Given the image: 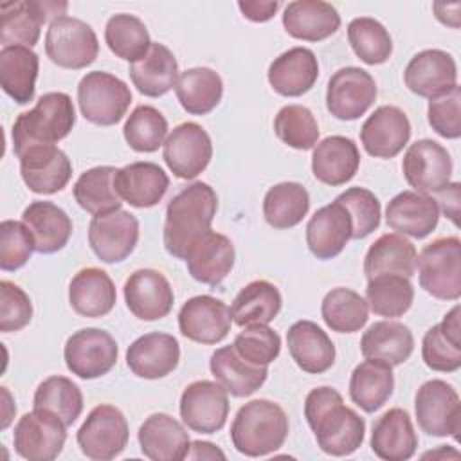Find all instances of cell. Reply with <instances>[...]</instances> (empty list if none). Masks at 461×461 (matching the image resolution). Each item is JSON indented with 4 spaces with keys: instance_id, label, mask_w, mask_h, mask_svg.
Wrapping results in <instances>:
<instances>
[{
    "instance_id": "6125c7cd",
    "label": "cell",
    "mask_w": 461,
    "mask_h": 461,
    "mask_svg": "<svg viewBox=\"0 0 461 461\" xmlns=\"http://www.w3.org/2000/svg\"><path fill=\"white\" fill-rule=\"evenodd\" d=\"M459 189H461L459 182H448L443 189L434 193L438 194V198H434L438 207H441L445 216H448L454 225H457V216H459Z\"/></svg>"
},
{
    "instance_id": "ac0fdd59",
    "label": "cell",
    "mask_w": 461,
    "mask_h": 461,
    "mask_svg": "<svg viewBox=\"0 0 461 461\" xmlns=\"http://www.w3.org/2000/svg\"><path fill=\"white\" fill-rule=\"evenodd\" d=\"M232 326L230 308L212 295H194L178 312L180 333L198 344L221 342Z\"/></svg>"
},
{
    "instance_id": "b9f144b4",
    "label": "cell",
    "mask_w": 461,
    "mask_h": 461,
    "mask_svg": "<svg viewBox=\"0 0 461 461\" xmlns=\"http://www.w3.org/2000/svg\"><path fill=\"white\" fill-rule=\"evenodd\" d=\"M394 391L393 367L382 360L366 358L349 378V396L366 412H375L385 405Z\"/></svg>"
},
{
    "instance_id": "cb8c5ba5",
    "label": "cell",
    "mask_w": 461,
    "mask_h": 461,
    "mask_svg": "<svg viewBox=\"0 0 461 461\" xmlns=\"http://www.w3.org/2000/svg\"><path fill=\"white\" fill-rule=\"evenodd\" d=\"M439 221V207L430 194L402 191L385 207V223L398 234L421 240Z\"/></svg>"
},
{
    "instance_id": "91938a15",
    "label": "cell",
    "mask_w": 461,
    "mask_h": 461,
    "mask_svg": "<svg viewBox=\"0 0 461 461\" xmlns=\"http://www.w3.org/2000/svg\"><path fill=\"white\" fill-rule=\"evenodd\" d=\"M32 319L29 295L13 281H0V331L11 333L25 328Z\"/></svg>"
},
{
    "instance_id": "44dd1931",
    "label": "cell",
    "mask_w": 461,
    "mask_h": 461,
    "mask_svg": "<svg viewBox=\"0 0 461 461\" xmlns=\"http://www.w3.org/2000/svg\"><path fill=\"white\" fill-rule=\"evenodd\" d=\"M128 310L140 321L164 319L175 303V294L166 276L155 268H139L124 281Z\"/></svg>"
},
{
    "instance_id": "f35d334b",
    "label": "cell",
    "mask_w": 461,
    "mask_h": 461,
    "mask_svg": "<svg viewBox=\"0 0 461 461\" xmlns=\"http://www.w3.org/2000/svg\"><path fill=\"white\" fill-rule=\"evenodd\" d=\"M40 58L31 47H2L0 86L16 103L27 104L34 99Z\"/></svg>"
},
{
    "instance_id": "83f0119b",
    "label": "cell",
    "mask_w": 461,
    "mask_h": 461,
    "mask_svg": "<svg viewBox=\"0 0 461 461\" xmlns=\"http://www.w3.org/2000/svg\"><path fill=\"white\" fill-rule=\"evenodd\" d=\"M360 166V151L355 140L344 135H331L313 146V176L331 187L349 182Z\"/></svg>"
},
{
    "instance_id": "3957f363",
    "label": "cell",
    "mask_w": 461,
    "mask_h": 461,
    "mask_svg": "<svg viewBox=\"0 0 461 461\" xmlns=\"http://www.w3.org/2000/svg\"><path fill=\"white\" fill-rule=\"evenodd\" d=\"M288 436V416L272 400H252L241 405L230 425L234 448L249 457H263L279 450Z\"/></svg>"
},
{
    "instance_id": "d590c367",
    "label": "cell",
    "mask_w": 461,
    "mask_h": 461,
    "mask_svg": "<svg viewBox=\"0 0 461 461\" xmlns=\"http://www.w3.org/2000/svg\"><path fill=\"white\" fill-rule=\"evenodd\" d=\"M22 221L31 230L34 250L40 254H54L61 250L72 234L70 216L47 200L31 202L22 212Z\"/></svg>"
},
{
    "instance_id": "e7e4bbea",
    "label": "cell",
    "mask_w": 461,
    "mask_h": 461,
    "mask_svg": "<svg viewBox=\"0 0 461 461\" xmlns=\"http://www.w3.org/2000/svg\"><path fill=\"white\" fill-rule=\"evenodd\" d=\"M448 452H456V450H450V448H447V445H441V448H439V450H436V452H427V454H423V459H425V457H434V456L445 457V456H448Z\"/></svg>"
},
{
    "instance_id": "be15d7a7",
    "label": "cell",
    "mask_w": 461,
    "mask_h": 461,
    "mask_svg": "<svg viewBox=\"0 0 461 461\" xmlns=\"http://www.w3.org/2000/svg\"><path fill=\"white\" fill-rule=\"evenodd\" d=\"M185 459H225V454L209 441H191Z\"/></svg>"
},
{
    "instance_id": "ffe728a7",
    "label": "cell",
    "mask_w": 461,
    "mask_h": 461,
    "mask_svg": "<svg viewBox=\"0 0 461 461\" xmlns=\"http://www.w3.org/2000/svg\"><path fill=\"white\" fill-rule=\"evenodd\" d=\"M411 139V122L405 112L394 104L378 106L360 128V142L375 158L396 157Z\"/></svg>"
},
{
    "instance_id": "5bb4252c",
    "label": "cell",
    "mask_w": 461,
    "mask_h": 461,
    "mask_svg": "<svg viewBox=\"0 0 461 461\" xmlns=\"http://www.w3.org/2000/svg\"><path fill=\"white\" fill-rule=\"evenodd\" d=\"M376 94V83L367 70L342 67L328 79L326 108L340 121H355L371 108Z\"/></svg>"
},
{
    "instance_id": "f5cc1de1",
    "label": "cell",
    "mask_w": 461,
    "mask_h": 461,
    "mask_svg": "<svg viewBox=\"0 0 461 461\" xmlns=\"http://www.w3.org/2000/svg\"><path fill=\"white\" fill-rule=\"evenodd\" d=\"M122 135L133 151L153 153L164 146L167 137V121L155 106L140 104L126 119Z\"/></svg>"
},
{
    "instance_id": "7dc6e473",
    "label": "cell",
    "mask_w": 461,
    "mask_h": 461,
    "mask_svg": "<svg viewBox=\"0 0 461 461\" xmlns=\"http://www.w3.org/2000/svg\"><path fill=\"white\" fill-rule=\"evenodd\" d=\"M366 301L375 315L402 317L412 306L414 286L405 276L380 274L367 279Z\"/></svg>"
},
{
    "instance_id": "f1b7e54d",
    "label": "cell",
    "mask_w": 461,
    "mask_h": 461,
    "mask_svg": "<svg viewBox=\"0 0 461 461\" xmlns=\"http://www.w3.org/2000/svg\"><path fill=\"white\" fill-rule=\"evenodd\" d=\"M418 436L409 412L402 407L385 411L371 430V450L384 461H407L416 454Z\"/></svg>"
},
{
    "instance_id": "e575fe53",
    "label": "cell",
    "mask_w": 461,
    "mask_h": 461,
    "mask_svg": "<svg viewBox=\"0 0 461 461\" xmlns=\"http://www.w3.org/2000/svg\"><path fill=\"white\" fill-rule=\"evenodd\" d=\"M209 369L216 382L236 398L250 396L268 376V366H256L245 360L232 344L218 348L211 355Z\"/></svg>"
},
{
    "instance_id": "836d02e7",
    "label": "cell",
    "mask_w": 461,
    "mask_h": 461,
    "mask_svg": "<svg viewBox=\"0 0 461 461\" xmlns=\"http://www.w3.org/2000/svg\"><path fill=\"white\" fill-rule=\"evenodd\" d=\"M68 303L81 317H104L117 303L115 285L103 268H81L68 285Z\"/></svg>"
},
{
    "instance_id": "e0dca14e",
    "label": "cell",
    "mask_w": 461,
    "mask_h": 461,
    "mask_svg": "<svg viewBox=\"0 0 461 461\" xmlns=\"http://www.w3.org/2000/svg\"><path fill=\"white\" fill-rule=\"evenodd\" d=\"M229 416L227 391L211 380L189 384L180 396V418L187 429L200 434H214L223 429Z\"/></svg>"
},
{
    "instance_id": "f6af8a7d",
    "label": "cell",
    "mask_w": 461,
    "mask_h": 461,
    "mask_svg": "<svg viewBox=\"0 0 461 461\" xmlns=\"http://www.w3.org/2000/svg\"><path fill=\"white\" fill-rule=\"evenodd\" d=\"M175 94L182 108L191 115L212 112L223 95V81L218 72L207 67L184 70L175 85Z\"/></svg>"
},
{
    "instance_id": "681fc988",
    "label": "cell",
    "mask_w": 461,
    "mask_h": 461,
    "mask_svg": "<svg viewBox=\"0 0 461 461\" xmlns=\"http://www.w3.org/2000/svg\"><path fill=\"white\" fill-rule=\"evenodd\" d=\"M32 407L54 412L67 427H70L83 412V393L70 378L54 375L36 387Z\"/></svg>"
},
{
    "instance_id": "4dcf8cb0",
    "label": "cell",
    "mask_w": 461,
    "mask_h": 461,
    "mask_svg": "<svg viewBox=\"0 0 461 461\" xmlns=\"http://www.w3.org/2000/svg\"><path fill=\"white\" fill-rule=\"evenodd\" d=\"M286 344L294 362L312 375L326 373L335 364V346L328 333L312 321H297L286 331Z\"/></svg>"
},
{
    "instance_id": "f546056e",
    "label": "cell",
    "mask_w": 461,
    "mask_h": 461,
    "mask_svg": "<svg viewBox=\"0 0 461 461\" xmlns=\"http://www.w3.org/2000/svg\"><path fill=\"white\" fill-rule=\"evenodd\" d=\"M115 187L122 202L137 209H148L164 198L169 176L155 162H131L117 171Z\"/></svg>"
},
{
    "instance_id": "7a4b0ae2",
    "label": "cell",
    "mask_w": 461,
    "mask_h": 461,
    "mask_svg": "<svg viewBox=\"0 0 461 461\" xmlns=\"http://www.w3.org/2000/svg\"><path fill=\"white\" fill-rule=\"evenodd\" d=\"M218 211L216 191L205 182H193L176 193L166 207V221L162 230L164 249L185 259L189 249L211 229Z\"/></svg>"
},
{
    "instance_id": "8992f818",
    "label": "cell",
    "mask_w": 461,
    "mask_h": 461,
    "mask_svg": "<svg viewBox=\"0 0 461 461\" xmlns=\"http://www.w3.org/2000/svg\"><path fill=\"white\" fill-rule=\"evenodd\" d=\"M81 115L97 126L117 124L131 104L130 86L117 76L103 70L86 72L77 85Z\"/></svg>"
},
{
    "instance_id": "11a10c76",
    "label": "cell",
    "mask_w": 461,
    "mask_h": 461,
    "mask_svg": "<svg viewBox=\"0 0 461 461\" xmlns=\"http://www.w3.org/2000/svg\"><path fill=\"white\" fill-rule=\"evenodd\" d=\"M335 202H339L351 218V240H362L369 236L380 225L382 207L380 200L366 187H349L342 191Z\"/></svg>"
},
{
    "instance_id": "9f6ffc18",
    "label": "cell",
    "mask_w": 461,
    "mask_h": 461,
    "mask_svg": "<svg viewBox=\"0 0 461 461\" xmlns=\"http://www.w3.org/2000/svg\"><path fill=\"white\" fill-rule=\"evenodd\" d=\"M232 346L245 360L256 366H268L281 353V337L267 324L245 326V330L236 335Z\"/></svg>"
},
{
    "instance_id": "4316f807",
    "label": "cell",
    "mask_w": 461,
    "mask_h": 461,
    "mask_svg": "<svg viewBox=\"0 0 461 461\" xmlns=\"http://www.w3.org/2000/svg\"><path fill=\"white\" fill-rule=\"evenodd\" d=\"M234 258L232 241L225 234L209 230L189 249L184 261L194 281L216 286L230 274Z\"/></svg>"
},
{
    "instance_id": "816d5d0a",
    "label": "cell",
    "mask_w": 461,
    "mask_h": 461,
    "mask_svg": "<svg viewBox=\"0 0 461 461\" xmlns=\"http://www.w3.org/2000/svg\"><path fill=\"white\" fill-rule=\"evenodd\" d=\"M348 41L357 58L367 65L385 63L393 54L389 31L378 20L369 16H358L349 22Z\"/></svg>"
},
{
    "instance_id": "9a60e30c",
    "label": "cell",
    "mask_w": 461,
    "mask_h": 461,
    "mask_svg": "<svg viewBox=\"0 0 461 461\" xmlns=\"http://www.w3.org/2000/svg\"><path fill=\"white\" fill-rule=\"evenodd\" d=\"M402 171L407 184L423 194L443 189L452 176V158L447 148L432 139L412 142L402 160Z\"/></svg>"
},
{
    "instance_id": "c3c4849f",
    "label": "cell",
    "mask_w": 461,
    "mask_h": 461,
    "mask_svg": "<svg viewBox=\"0 0 461 461\" xmlns=\"http://www.w3.org/2000/svg\"><path fill=\"white\" fill-rule=\"evenodd\" d=\"M321 315L331 331L355 333L366 326L369 319V306L358 292L337 286L324 295Z\"/></svg>"
},
{
    "instance_id": "f907efd6",
    "label": "cell",
    "mask_w": 461,
    "mask_h": 461,
    "mask_svg": "<svg viewBox=\"0 0 461 461\" xmlns=\"http://www.w3.org/2000/svg\"><path fill=\"white\" fill-rule=\"evenodd\" d=\"M104 41L117 58L130 63L140 59L151 45L149 32L144 22L128 13L113 14L106 22Z\"/></svg>"
},
{
    "instance_id": "4fadbf2b",
    "label": "cell",
    "mask_w": 461,
    "mask_h": 461,
    "mask_svg": "<svg viewBox=\"0 0 461 461\" xmlns=\"http://www.w3.org/2000/svg\"><path fill=\"white\" fill-rule=\"evenodd\" d=\"M162 158L175 176L184 180L196 178L212 158L211 137L198 122H182L167 133Z\"/></svg>"
},
{
    "instance_id": "ee69618b",
    "label": "cell",
    "mask_w": 461,
    "mask_h": 461,
    "mask_svg": "<svg viewBox=\"0 0 461 461\" xmlns=\"http://www.w3.org/2000/svg\"><path fill=\"white\" fill-rule=\"evenodd\" d=\"M119 167L95 166L79 175L72 187L77 205L90 214H104L121 209L122 198L115 187V175Z\"/></svg>"
},
{
    "instance_id": "bcb514c9",
    "label": "cell",
    "mask_w": 461,
    "mask_h": 461,
    "mask_svg": "<svg viewBox=\"0 0 461 461\" xmlns=\"http://www.w3.org/2000/svg\"><path fill=\"white\" fill-rule=\"evenodd\" d=\"M310 211V194L299 182L272 185L263 198V216L274 229H292Z\"/></svg>"
},
{
    "instance_id": "277c9868",
    "label": "cell",
    "mask_w": 461,
    "mask_h": 461,
    "mask_svg": "<svg viewBox=\"0 0 461 461\" xmlns=\"http://www.w3.org/2000/svg\"><path fill=\"white\" fill-rule=\"evenodd\" d=\"M76 124V110L68 94L47 92L32 110L22 112L13 124V151L20 157L32 146L56 144L65 139Z\"/></svg>"
},
{
    "instance_id": "7402d4cb",
    "label": "cell",
    "mask_w": 461,
    "mask_h": 461,
    "mask_svg": "<svg viewBox=\"0 0 461 461\" xmlns=\"http://www.w3.org/2000/svg\"><path fill=\"white\" fill-rule=\"evenodd\" d=\"M180 360V344L169 333L151 331L135 339L126 349V366L146 380L164 378L173 373Z\"/></svg>"
},
{
    "instance_id": "d6a6232c",
    "label": "cell",
    "mask_w": 461,
    "mask_h": 461,
    "mask_svg": "<svg viewBox=\"0 0 461 461\" xmlns=\"http://www.w3.org/2000/svg\"><path fill=\"white\" fill-rule=\"evenodd\" d=\"M283 27L295 40L321 41L339 31L340 14L322 0H295L285 7Z\"/></svg>"
},
{
    "instance_id": "9c48e42d",
    "label": "cell",
    "mask_w": 461,
    "mask_h": 461,
    "mask_svg": "<svg viewBox=\"0 0 461 461\" xmlns=\"http://www.w3.org/2000/svg\"><path fill=\"white\" fill-rule=\"evenodd\" d=\"M81 452L94 461H110L128 445L130 427L124 414L110 403L94 407L76 434Z\"/></svg>"
},
{
    "instance_id": "603a6c76",
    "label": "cell",
    "mask_w": 461,
    "mask_h": 461,
    "mask_svg": "<svg viewBox=\"0 0 461 461\" xmlns=\"http://www.w3.org/2000/svg\"><path fill=\"white\" fill-rule=\"evenodd\" d=\"M403 81L412 94L432 99L457 85V65L448 52L425 49L411 58Z\"/></svg>"
},
{
    "instance_id": "6f0895ef",
    "label": "cell",
    "mask_w": 461,
    "mask_h": 461,
    "mask_svg": "<svg viewBox=\"0 0 461 461\" xmlns=\"http://www.w3.org/2000/svg\"><path fill=\"white\" fill-rule=\"evenodd\" d=\"M34 252V240L23 221L4 220L0 223V268L13 272L22 268Z\"/></svg>"
},
{
    "instance_id": "52a82bcc",
    "label": "cell",
    "mask_w": 461,
    "mask_h": 461,
    "mask_svg": "<svg viewBox=\"0 0 461 461\" xmlns=\"http://www.w3.org/2000/svg\"><path fill=\"white\" fill-rule=\"evenodd\" d=\"M45 52L54 65L79 70L95 61L99 41L86 22L65 14L50 22L45 34Z\"/></svg>"
},
{
    "instance_id": "5b68a950",
    "label": "cell",
    "mask_w": 461,
    "mask_h": 461,
    "mask_svg": "<svg viewBox=\"0 0 461 461\" xmlns=\"http://www.w3.org/2000/svg\"><path fill=\"white\" fill-rule=\"evenodd\" d=\"M420 286L441 301L461 295V241L457 236L438 238L425 245L416 258Z\"/></svg>"
},
{
    "instance_id": "2e32d148",
    "label": "cell",
    "mask_w": 461,
    "mask_h": 461,
    "mask_svg": "<svg viewBox=\"0 0 461 461\" xmlns=\"http://www.w3.org/2000/svg\"><path fill=\"white\" fill-rule=\"evenodd\" d=\"M139 241V220L124 209L95 214L88 225V245L104 263H121Z\"/></svg>"
},
{
    "instance_id": "d6986e66",
    "label": "cell",
    "mask_w": 461,
    "mask_h": 461,
    "mask_svg": "<svg viewBox=\"0 0 461 461\" xmlns=\"http://www.w3.org/2000/svg\"><path fill=\"white\" fill-rule=\"evenodd\" d=\"M18 158L22 180L29 191L36 194H54L61 191L72 176L70 158L54 144L32 146Z\"/></svg>"
},
{
    "instance_id": "7c38bea8",
    "label": "cell",
    "mask_w": 461,
    "mask_h": 461,
    "mask_svg": "<svg viewBox=\"0 0 461 461\" xmlns=\"http://www.w3.org/2000/svg\"><path fill=\"white\" fill-rule=\"evenodd\" d=\"M67 441V425L47 409L25 412L13 432V445L20 457L29 461L56 459Z\"/></svg>"
},
{
    "instance_id": "ba28073f",
    "label": "cell",
    "mask_w": 461,
    "mask_h": 461,
    "mask_svg": "<svg viewBox=\"0 0 461 461\" xmlns=\"http://www.w3.org/2000/svg\"><path fill=\"white\" fill-rule=\"evenodd\" d=\"M414 412L418 427L425 434L459 439L461 402L457 391L445 380L432 378L420 385L414 396Z\"/></svg>"
},
{
    "instance_id": "6da1fadb",
    "label": "cell",
    "mask_w": 461,
    "mask_h": 461,
    "mask_svg": "<svg viewBox=\"0 0 461 461\" xmlns=\"http://www.w3.org/2000/svg\"><path fill=\"white\" fill-rule=\"evenodd\" d=\"M304 418L324 454L335 457L349 456L364 443V418L346 407L340 393L333 387L321 385L306 394Z\"/></svg>"
},
{
    "instance_id": "db71d44e",
    "label": "cell",
    "mask_w": 461,
    "mask_h": 461,
    "mask_svg": "<svg viewBox=\"0 0 461 461\" xmlns=\"http://www.w3.org/2000/svg\"><path fill=\"white\" fill-rule=\"evenodd\" d=\"M274 131L294 149H312L319 140V124L312 110L303 104L283 106L274 119Z\"/></svg>"
},
{
    "instance_id": "8fae6325",
    "label": "cell",
    "mask_w": 461,
    "mask_h": 461,
    "mask_svg": "<svg viewBox=\"0 0 461 461\" xmlns=\"http://www.w3.org/2000/svg\"><path fill=\"white\" fill-rule=\"evenodd\" d=\"M119 348L115 339L101 328H83L72 333L63 348L67 369L83 378L92 380L104 376L117 364Z\"/></svg>"
},
{
    "instance_id": "74e56055",
    "label": "cell",
    "mask_w": 461,
    "mask_h": 461,
    "mask_svg": "<svg viewBox=\"0 0 461 461\" xmlns=\"http://www.w3.org/2000/svg\"><path fill=\"white\" fill-rule=\"evenodd\" d=\"M425 366L438 373H454L461 367L459 306H454L439 324L427 330L421 340Z\"/></svg>"
},
{
    "instance_id": "1f68e13d",
    "label": "cell",
    "mask_w": 461,
    "mask_h": 461,
    "mask_svg": "<svg viewBox=\"0 0 461 461\" xmlns=\"http://www.w3.org/2000/svg\"><path fill=\"white\" fill-rule=\"evenodd\" d=\"M319 77V61L313 50L292 47L279 54L268 67L270 86L285 97L306 94Z\"/></svg>"
},
{
    "instance_id": "60d3db41",
    "label": "cell",
    "mask_w": 461,
    "mask_h": 461,
    "mask_svg": "<svg viewBox=\"0 0 461 461\" xmlns=\"http://www.w3.org/2000/svg\"><path fill=\"white\" fill-rule=\"evenodd\" d=\"M416 247L398 232L382 234L366 252L364 274L367 279L380 274H400L412 277L416 272Z\"/></svg>"
},
{
    "instance_id": "484cf974",
    "label": "cell",
    "mask_w": 461,
    "mask_h": 461,
    "mask_svg": "<svg viewBox=\"0 0 461 461\" xmlns=\"http://www.w3.org/2000/svg\"><path fill=\"white\" fill-rule=\"evenodd\" d=\"M351 218L348 211L331 202L313 212L306 225V245L317 259L337 258L351 240Z\"/></svg>"
},
{
    "instance_id": "680465c9",
    "label": "cell",
    "mask_w": 461,
    "mask_h": 461,
    "mask_svg": "<svg viewBox=\"0 0 461 461\" xmlns=\"http://www.w3.org/2000/svg\"><path fill=\"white\" fill-rule=\"evenodd\" d=\"M429 124L443 139L461 137V86L454 85L450 90L432 97L427 108Z\"/></svg>"
},
{
    "instance_id": "94428289",
    "label": "cell",
    "mask_w": 461,
    "mask_h": 461,
    "mask_svg": "<svg viewBox=\"0 0 461 461\" xmlns=\"http://www.w3.org/2000/svg\"><path fill=\"white\" fill-rule=\"evenodd\" d=\"M277 0H240L238 9L250 22H268L279 9Z\"/></svg>"
},
{
    "instance_id": "30bf717a",
    "label": "cell",
    "mask_w": 461,
    "mask_h": 461,
    "mask_svg": "<svg viewBox=\"0 0 461 461\" xmlns=\"http://www.w3.org/2000/svg\"><path fill=\"white\" fill-rule=\"evenodd\" d=\"M68 4L54 0H20L0 4V43L2 47H32L40 40L41 25L52 18L65 16Z\"/></svg>"
},
{
    "instance_id": "7bdbcfd3",
    "label": "cell",
    "mask_w": 461,
    "mask_h": 461,
    "mask_svg": "<svg viewBox=\"0 0 461 461\" xmlns=\"http://www.w3.org/2000/svg\"><path fill=\"white\" fill-rule=\"evenodd\" d=\"M283 299L277 286L267 279L245 285L230 304L232 322L245 328L272 322L281 312Z\"/></svg>"
},
{
    "instance_id": "8d00e7d4",
    "label": "cell",
    "mask_w": 461,
    "mask_h": 461,
    "mask_svg": "<svg viewBox=\"0 0 461 461\" xmlns=\"http://www.w3.org/2000/svg\"><path fill=\"white\" fill-rule=\"evenodd\" d=\"M128 74L133 86L142 95L160 97L176 85L178 63L166 45L151 41L148 52L140 59L130 63Z\"/></svg>"
},
{
    "instance_id": "ab89813d",
    "label": "cell",
    "mask_w": 461,
    "mask_h": 461,
    "mask_svg": "<svg viewBox=\"0 0 461 461\" xmlns=\"http://www.w3.org/2000/svg\"><path fill=\"white\" fill-rule=\"evenodd\" d=\"M360 351L366 358H375L391 367L403 364L414 351V337L409 326L398 321H378L371 324L362 339Z\"/></svg>"
},
{
    "instance_id": "d4e9b609",
    "label": "cell",
    "mask_w": 461,
    "mask_h": 461,
    "mask_svg": "<svg viewBox=\"0 0 461 461\" xmlns=\"http://www.w3.org/2000/svg\"><path fill=\"white\" fill-rule=\"evenodd\" d=\"M140 452L153 461H180L187 457L191 439L184 425L166 412H155L139 427Z\"/></svg>"
}]
</instances>
